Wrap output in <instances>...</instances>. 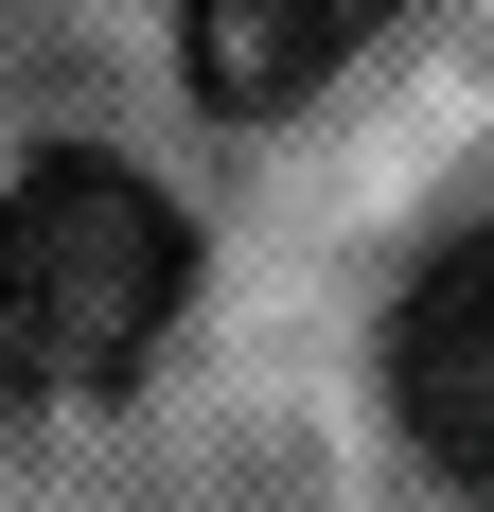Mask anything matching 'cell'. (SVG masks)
I'll return each mask as SVG.
<instances>
[{"label": "cell", "mask_w": 494, "mask_h": 512, "mask_svg": "<svg viewBox=\"0 0 494 512\" xmlns=\"http://www.w3.org/2000/svg\"><path fill=\"white\" fill-rule=\"evenodd\" d=\"M177 195L124 177V159H36L18 195H0V389H36V407H106L124 371L177 336Z\"/></svg>", "instance_id": "obj_1"}, {"label": "cell", "mask_w": 494, "mask_h": 512, "mask_svg": "<svg viewBox=\"0 0 494 512\" xmlns=\"http://www.w3.org/2000/svg\"><path fill=\"white\" fill-rule=\"evenodd\" d=\"M389 407H406V442H424L459 495H494V230L406 283V318H389Z\"/></svg>", "instance_id": "obj_2"}, {"label": "cell", "mask_w": 494, "mask_h": 512, "mask_svg": "<svg viewBox=\"0 0 494 512\" xmlns=\"http://www.w3.org/2000/svg\"><path fill=\"white\" fill-rule=\"evenodd\" d=\"M371 36H389V0H177V71H195V106H230V124L300 106Z\"/></svg>", "instance_id": "obj_3"}]
</instances>
